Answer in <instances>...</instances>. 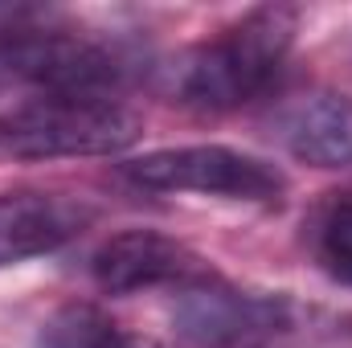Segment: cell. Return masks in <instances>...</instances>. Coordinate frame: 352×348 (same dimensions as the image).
<instances>
[{"mask_svg": "<svg viewBox=\"0 0 352 348\" xmlns=\"http://www.w3.org/2000/svg\"><path fill=\"white\" fill-rule=\"evenodd\" d=\"M90 221L82 201L58 193H4L0 197V266L25 262L66 246Z\"/></svg>", "mask_w": 352, "mask_h": 348, "instance_id": "6", "label": "cell"}, {"mask_svg": "<svg viewBox=\"0 0 352 348\" xmlns=\"http://www.w3.org/2000/svg\"><path fill=\"white\" fill-rule=\"evenodd\" d=\"M283 144L316 168H352V98L336 90L303 94L283 115Z\"/></svg>", "mask_w": 352, "mask_h": 348, "instance_id": "7", "label": "cell"}, {"mask_svg": "<svg viewBox=\"0 0 352 348\" xmlns=\"http://www.w3.org/2000/svg\"><path fill=\"white\" fill-rule=\"evenodd\" d=\"M320 259L324 266L352 283V201H336L320 226Z\"/></svg>", "mask_w": 352, "mask_h": 348, "instance_id": "10", "label": "cell"}, {"mask_svg": "<svg viewBox=\"0 0 352 348\" xmlns=\"http://www.w3.org/2000/svg\"><path fill=\"white\" fill-rule=\"evenodd\" d=\"M352 328L340 316L299 307L283 295H270L263 320L238 340L234 348H349Z\"/></svg>", "mask_w": 352, "mask_h": 348, "instance_id": "8", "label": "cell"}, {"mask_svg": "<svg viewBox=\"0 0 352 348\" xmlns=\"http://www.w3.org/2000/svg\"><path fill=\"white\" fill-rule=\"evenodd\" d=\"M123 173L140 188H156V193H209V197H238V201H278L287 188L278 168L221 144L160 148L123 164Z\"/></svg>", "mask_w": 352, "mask_h": 348, "instance_id": "3", "label": "cell"}, {"mask_svg": "<svg viewBox=\"0 0 352 348\" xmlns=\"http://www.w3.org/2000/svg\"><path fill=\"white\" fill-rule=\"evenodd\" d=\"M299 12L287 4H263L246 12L234 29H226L217 41H205L164 66V90L176 102L205 107V111H226L274 78L278 62L287 58L295 41Z\"/></svg>", "mask_w": 352, "mask_h": 348, "instance_id": "1", "label": "cell"}, {"mask_svg": "<svg viewBox=\"0 0 352 348\" xmlns=\"http://www.w3.org/2000/svg\"><path fill=\"white\" fill-rule=\"evenodd\" d=\"M94 279L111 295H131L144 287H201L209 279V266L201 254H192L184 242L156 230H123L107 238L94 254Z\"/></svg>", "mask_w": 352, "mask_h": 348, "instance_id": "5", "label": "cell"}, {"mask_svg": "<svg viewBox=\"0 0 352 348\" xmlns=\"http://www.w3.org/2000/svg\"><path fill=\"white\" fill-rule=\"evenodd\" d=\"M115 348H160L152 336H119V345Z\"/></svg>", "mask_w": 352, "mask_h": 348, "instance_id": "11", "label": "cell"}, {"mask_svg": "<svg viewBox=\"0 0 352 348\" xmlns=\"http://www.w3.org/2000/svg\"><path fill=\"white\" fill-rule=\"evenodd\" d=\"M144 123L131 107L94 94H41L0 111V160L115 156L140 140Z\"/></svg>", "mask_w": 352, "mask_h": 348, "instance_id": "2", "label": "cell"}, {"mask_svg": "<svg viewBox=\"0 0 352 348\" xmlns=\"http://www.w3.org/2000/svg\"><path fill=\"white\" fill-rule=\"evenodd\" d=\"M115 345H119L115 324L90 303L62 307L58 316H50V324L37 336V348H115Z\"/></svg>", "mask_w": 352, "mask_h": 348, "instance_id": "9", "label": "cell"}, {"mask_svg": "<svg viewBox=\"0 0 352 348\" xmlns=\"http://www.w3.org/2000/svg\"><path fill=\"white\" fill-rule=\"evenodd\" d=\"M0 62L16 74L41 83L50 94H94L111 98V90L127 78V62L98 45L78 29H16L0 41Z\"/></svg>", "mask_w": 352, "mask_h": 348, "instance_id": "4", "label": "cell"}]
</instances>
